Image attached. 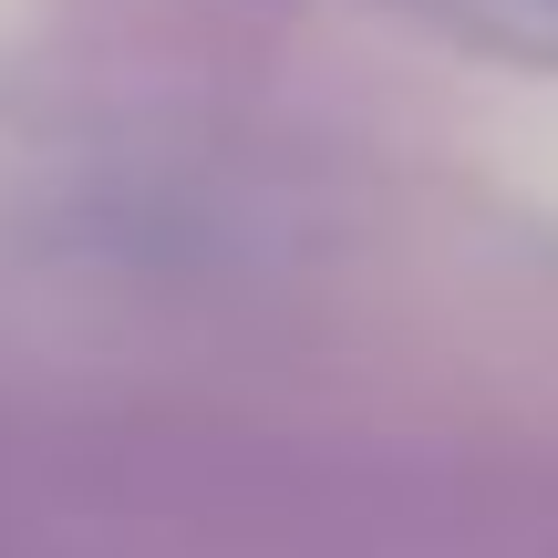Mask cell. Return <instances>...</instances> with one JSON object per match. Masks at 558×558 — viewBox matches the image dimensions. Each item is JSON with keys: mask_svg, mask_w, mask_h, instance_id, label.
Returning a JSON list of instances; mask_svg holds the SVG:
<instances>
[{"mask_svg": "<svg viewBox=\"0 0 558 558\" xmlns=\"http://www.w3.org/2000/svg\"><path fill=\"white\" fill-rule=\"evenodd\" d=\"M538 11H558V0H538Z\"/></svg>", "mask_w": 558, "mask_h": 558, "instance_id": "obj_1", "label": "cell"}]
</instances>
